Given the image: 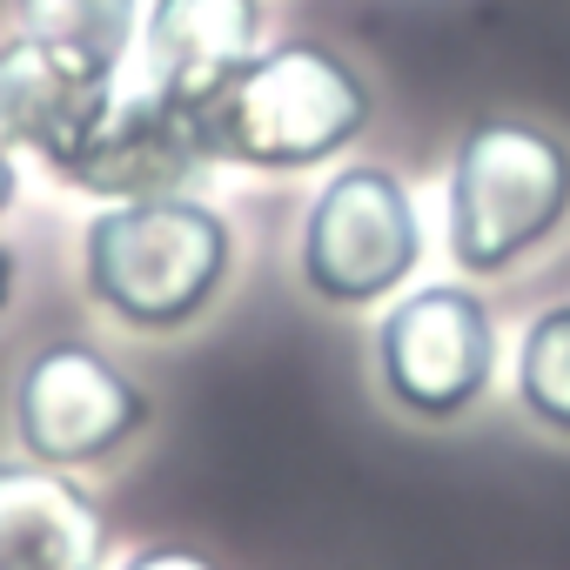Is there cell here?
Masks as SVG:
<instances>
[{"label": "cell", "mask_w": 570, "mask_h": 570, "mask_svg": "<svg viewBox=\"0 0 570 570\" xmlns=\"http://www.w3.org/2000/svg\"><path fill=\"white\" fill-rule=\"evenodd\" d=\"M121 570H222V563L202 557V550H188V543H148V550H135Z\"/></svg>", "instance_id": "13"}, {"label": "cell", "mask_w": 570, "mask_h": 570, "mask_svg": "<svg viewBox=\"0 0 570 570\" xmlns=\"http://www.w3.org/2000/svg\"><path fill=\"white\" fill-rule=\"evenodd\" d=\"M108 517L55 463H0V570H101Z\"/></svg>", "instance_id": "10"}, {"label": "cell", "mask_w": 570, "mask_h": 570, "mask_svg": "<svg viewBox=\"0 0 570 570\" xmlns=\"http://www.w3.org/2000/svg\"><path fill=\"white\" fill-rule=\"evenodd\" d=\"M14 195H21V155H14L8 135H0V215L14 208Z\"/></svg>", "instance_id": "14"}, {"label": "cell", "mask_w": 570, "mask_h": 570, "mask_svg": "<svg viewBox=\"0 0 570 570\" xmlns=\"http://www.w3.org/2000/svg\"><path fill=\"white\" fill-rule=\"evenodd\" d=\"M208 148L195 135V108L141 88H121L81 161L61 175L75 195L95 202H155V195H195L208 181Z\"/></svg>", "instance_id": "8"}, {"label": "cell", "mask_w": 570, "mask_h": 570, "mask_svg": "<svg viewBox=\"0 0 570 570\" xmlns=\"http://www.w3.org/2000/svg\"><path fill=\"white\" fill-rule=\"evenodd\" d=\"M8 303H14V248L0 242V309H8Z\"/></svg>", "instance_id": "15"}, {"label": "cell", "mask_w": 570, "mask_h": 570, "mask_svg": "<svg viewBox=\"0 0 570 570\" xmlns=\"http://www.w3.org/2000/svg\"><path fill=\"white\" fill-rule=\"evenodd\" d=\"M21 35H41L55 48L88 55L95 68L121 75V61L141 41V0H14Z\"/></svg>", "instance_id": "11"}, {"label": "cell", "mask_w": 570, "mask_h": 570, "mask_svg": "<svg viewBox=\"0 0 570 570\" xmlns=\"http://www.w3.org/2000/svg\"><path fill=\"white\" fill-rule=\"evenodd\" d=\"M115 95H121V75L95 68L75 48H55L41 35L0 41V135L14 141V155H35L55 181L81 161Z\"/></svg>", "instance_id": "7"}, {"label": "cell", "mask_w": 570, "mask_h": 570, "mask_svg": "<svg viewBox=\"0 0 570 570\" xmlns=\"http://www.w3.org/2000/svg\"><path fill=\"white\" fill-rule=\"evenodd\" d=\"M376 376L396 410L423 423H456L483 403L497 376V316L463 282H423L390 303L376 330Z\"/></svg>", "instance_id": "5"}, {"label": "cell", "mask_w": 570, "mask_h": 570, "mask_svg": "<svg viewBox=\"0 0 570 570\" xmlns=\"http://www.w3.org/2000/svg\"><path fill=\"white\" fill-rule=\"evenodd\" d=\"M517 403L550 436H570V303H550L543 316H530L517 343Z\"/></svg>", "instance_id": "12"}, {"label": "cell", "mask_w": 570, "mask_h": 570, "mask_svg": "<svg viewBox=\"0 0 570 570\" xmlns=\"http://www.w3.org/2000/svg\"><path fill=\"white\" fill-rule=\"evenodd\" d=\"M370 128V81L330 41H282L195 101V135L222 168L296 175L336 161Z\"/></svg>", "instance_id": "1"}, {"label": "cell", "mask_w": 570, "mask_h": 570, "mask_svg": "<svg viewBox=\"0 0 570 570\" xmlns=\"http://www.w3.org/2000/svg\"><path fill=\"white\" fill-rule=\"evenodd\" d=\"M148 390L95 343H48L14 376V443L55 470H95L148 430Z\"/></svg>", "instance_id": "6"}, {"label": "cell", "mask_w": 570, "mask_h": 570, "mask_svg": "<svg viewBox=\"0 0 570 570\" xmlns=\"http://www.w3.org/2000/svg\"><path fill=\"white\" fill-rule=\"evenodd\" d=\"M262 55V0H148L141 81L181 108L208 101Z\"/></svg>", "instance_id": "9"}, {"label": "cell", "mask_w": 570, "mask_h": 570, "mask_svg": "<svg viewBox=\"0 0 570 570\" xmlns=\"http://www.w3.org/2000/svg\"><path fill=\"white\" fill-rule=\"evenodd\" d=\"M423 262V222L396 168L343 161L303 215V289L330 309L396 296Z\"/></svg>", "instance_id": "4"}, {"label": "cell", "mask_w": 570, "mask_h": 570, "mask_svg": "<svg viewBox=\"0 0 570 570\" xmlns=\"http://www.w3.org/2000/svg\"><path fill=\"white\" fill-rule=\"evenodd\" d=\"M570 222V148L517 115H490L450 161V255L463 275H503Z\"/></svg>", "instance_id": "3"}, {"label": "cell", "mask_w": 570, "mask_h": 570, "mask_svg": "<svg viewBox=\"0 0 570 570\" xmlns=\"http://www.w3.org/2000/svg\"><path fill=\"white\" fill-rule=\"evenodd\" d=\"M235 268V228L195 195L101 202L81 235L88 296L141 336L188 330Z\"/></svg>", "instance_id": "2"}]
</instances>
